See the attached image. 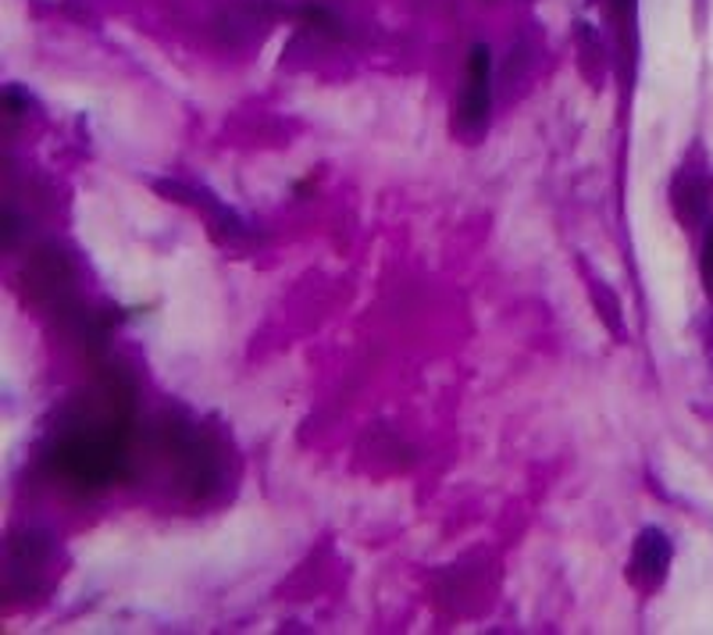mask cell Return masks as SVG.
<instances>
[{
    "mask_svg": "<svg viewBox=\"0 0 713 635\" xmlns=\"http://www.w3.org/2000/svg\"><path fill=\"white\" fill-rule=\"evenodd\" d=\"M489 100H493V86H489V47H475L472 68H467L464 104H461V122H464V129H482V126H485V118H489Z\"/></svg>",
    "mask_w": 713,
    "mask_h": 635,
    "instance_id": "6da1fadb",
    "label": "cell"
},
{
    "mask_svg": "<svg viewBox=\"0 0 713 635\" xmlns=\"http://www.w3.org/2000/svg\"><path fill=\"white\" fill-rule=\"evenodd\" d=\"M667 564H671V542L660 532V528H646L635 542V557H631V574L639 579L646 589H653L663 582Z\"/></svg>",
    "mask_w": 713,
    "mask_h": 635,
    "instance_id": "7a4b0ae2",
    "label": "cell"
},
{
    "mask_svg": "<svg viewBox=\"0 0 713 635\" xmlns=\"http://www.w3.org/2000/svg\"><path fill=\"white\" fill-rule=\"evenodd\" d=\"M700 271H703V286H706V293L713 297V229H710V233H706V239H703Z\"/></svg>",
    "mask_w": 713,
    "mask_h": 635,
    "instance_id": "3957f363",
    "label": "cell"
}]
</instances>
